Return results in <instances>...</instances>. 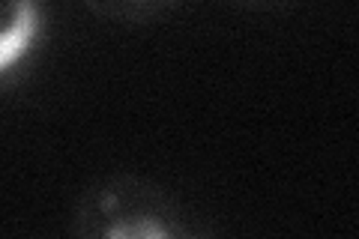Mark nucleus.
Wrapping results in <instances>:
<instances>
[{
	"instance_id": "obj_1",
	"label": "nucleus",
	"mask_w": 359,
	"mask_h": 239,
	"mask_svg": "<svg viewBox=\"0 0 359 239\" xmlns=\"http://www.w3.org/2000/svg\"><path fill=\"white\" fill-rule=\"evenodd\" d=\"M72 239H212V233L171 189L123 170L81 191Z\"/></svg>"
},
{
	"instance_id": "obj_2",
	"label": "nucleus",
	"mask_w": 359,
	"mask_h": 239,
	"mask_svg": "<svg viewBox=\"0 0 359 239\" xmlns=\"http://www.w3.org/2000/svg\"><path fill=\"white\" fill-rule=\"evenodd\" d=\"M51 30V13L36 0H0V90L21 81Z\"/></svg>"
}]
</instances>
